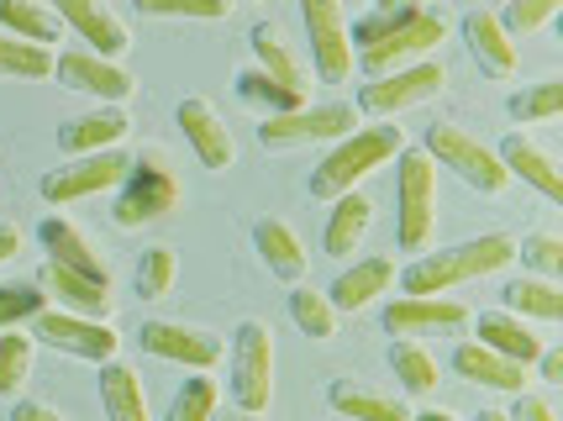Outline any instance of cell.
I'll return each instance as SVG.
<instances>
[{
  "label": "cell",
  "instance_id": "19",
  "mask_svg": "<svg viewBox=\"0 0 563 421\" xmlns=\"http://www.w3.org/2000/svg\"><path fill=\"white\" fill-rule=\"evenodd\" d=\"M495 158L506 164V174H511V179H527V185H532L542 200H553V206L563 200V169H559V158H553L548 148H538L527 132H511V137L495 148Z\"/></svg>",
  "mask_w": 563,
  "mask_h": 421
},
{
  "label": "cell",
  "instance_id": "13",
  "mask_svg": "<svg viewBox=\"0 0 563 421\" xmlns=\"http://www.w3.org/2000/svg\"><path fill=\"white\" fill-rule=\"evenodd\" d=\"M53 75L58 85H69L79 96H96L100 106H122L132 96V75H126L117 58H100L90 48H74V53H58L53 58Z\"/></svg>",
  "mask_w": 563,
  "mask_h": 421
},
{
  "label": "cell",
  "instance_id": "9",
  "mask_svg": "<svg viewBox=\"0 0 563 421\" xmlns=\"http://www.w3.org/2000/svg\"><path fill=\"white\" fill-rule=\"evenodd\" d=\"M358 126V111L347 100H321V106H295V111H279V117H264L258 122V143L264 148H290V143H332V137H347Z\"/></svg>",
  "mask_w": 563,
  "mask_h": 421
},
{
  "label": "cell",
  "instance_id": "50",
  "mask_svg": "<svg viewBox=\"0 0 563 421\" xmlns=\"http://www.w3.org/2000/svg\"><path fill=\"white\" fill-rule=\"evenodd\" d=\"M411 421H459V417H453V411H442V406H432V411H417Z\"/></svg>",
  "mask_w": 563,
  "mask_h": 421
},
{
  "label": "cell",
  "instance_id": "49",
  "mask_svg": "<svg viewBox=\"0 0 563 421\" xmlns=\"http://www.w3.org/2000/svg\"><path fill=\"white\" fill-rule=\"evenodd\" d=\"M16 253H22V226L0 222V264H11Z\"/></svg>",
  "mask_w": 563,
  "mask_h": 421
},
{
  "label": "cell",
  "instance_id": "40",
  "mask_svg": "<svg viewBox=\"0 0 563 421\" xmlns=\"http://www.w3.org/2000/svg\"><path fill=\"white\" fill-rule=\"evenodd\" d=\"M421 11V0H395V5H374L364 22L347 26V43H358V48H368V43H379L385 32H395L400 22H411Z\"/></svg>",
  "mask_w": 563,
  "mask_h": 421
},
{
  "label": "cell",
  "instance_id": "10",
  "mask_svg": "<svg viewBox=\"0 0 563 421\" xmlns=\"http://www.w3.org/2000/svg\"><path fill=\"white\" fill-rule=\"evenodd\" d=\"M442 85H448L442 64L438 58H421V64H406V69L368 79L364 90H358V111H368V117H400V111H411L421 100L442 96Z\"/></svg>",
  "mask_w": 563,
  "mask_h": 421
},
{
  "label": "cell",
  "instance_id": "32",
  "mask_svg": "<svg viewBox=\"0 0 563 421\" xmlns=\"http://www.w3.org/2000/svg\"><path fill=\"white\" fill-rule=\"evenodd\" d=\"M506 306L516 317H532V322H563V290L559 279H542V274H521L506 285Z\"/></svg>",
  "mask_w": 563,
  "mask_h": 421
},
{
  "label": "cell",
  "instance_id": "42",
  "mask_svg": "<svg viewBox=\"0 0 563 421\" xmlns=\"http://www.w3.org/2000/svg\"><path fill=\"white\" fill-rule=\"evenodd\" d=\"M174 248H147L143 258H137V296L143 300H158V296H169V285H174Z\"/></svg>",
  "mask_w": 563,
  "mask_h": 421
},
{
  "label": "cell",
  "instance_id": "51",
  "mask_svg": "<svg viewBox=\"0 0 563 421\" xmlns=\"http://www.w3.org/2000/svg\"><path fill=\"white\" fill-rule=\"evenodd\" d=\"M211 421H269L264 411H232V417H211Z\"/></svg>",
  "mask_w": 563,
  "mask_h": 421
},
{
  "label": "cell",
  "instance_id": "33",
  "mask_svg": "<svg viewBox=\"0 0 563 421\" xmlns=\"http://www.w3.org/2000/svg\"><path fill=\"white\" fill-rule=\"evenodd\" d=\"M390 369H395V379H400L411 396H432V390H438V379H442L438 358H432L417 337H400V343L390 347Z\"/></svg>",
  "mask_w": 563,
  "mask_h": 421
},
{
  "label": "cell",
  "instance_id": "20",
  "mask_svg": "<svg viewBox=\"0 0 563 421\" xmlns=\"http://www.w3.org/2000/svg\"><path fill=\"white\" fill-rule=\"evenodd\" d=\"M37 237H43V248H48L53 264H64V269H74V274H90V279H100V285H111V264H106V253H100L96 243L69 222V217H43Z\"/></svg>",
  "mask_w": 563,
  "mask_h": 421
},
{
  "label": "cell",
  "instance_id": "11",
  "mask_svg": "<svg viewBox=\"0 0 563 421\" xmlns=\"http://www.w3.org/2000/svg\"><path fill=\"white\" fill-rule=\"evenodd\" d=\"M300 16L311 32V64L327 85H343L353 75V43H347L343 0H300Z\"/></svg>",
  "mask_w": 563,
  "mask_h": 421
},
{
  "label": "cell",
  "instance_id": "26",
  "mask_svg": "<svg viewBox=\"0 0 563 421\" xmlns=\"http://www.w3.org/2000/svg\"><path fill=\"white\" fill-rule=\"evenodd\" d=\"M368 222H374V200L358 196V190H347V196L332 200V211H327V232H321V243L332 258H353V248L364 243Z\"/></svg>",
  "mask_w": 563,
  "mask_h": 421
},
{
  "label": "cell",
  "instance_id": "53",
  "mask_svg": "<svg viewBox=\"0 0 563 421\" xmlns=\"http://www.w3.org/2000/svg\"><path fill=\"white\" fill-rule=\"evenodd\" d=\"M374 5H395V0H374Z\"/></svg>",
  "mask_w": 563,
  "mask_h": 421
},
{
  "label": "cell",
  "instance_id": "43",
  "mask_svg": "<svg viewBox=\"0 0 563 421\" xmlns=\"http://www.w3.org/2000/svg\"><path fill=\"white\" fill-rule=\"evenodd\" d=\"M43 306H48V296H43L37 285H0V332L32 322Z\"/></svg>",
  "mask_w": 563,
  "mask_h": 421
},
{
  "label": "cell",
  "instance_id": "17",
  "mask_svg": "<svg viewBox=\"0 0 563 421\" xmlns=\"http://www.w3.org/2000/svg\"><path fill=\"white\" fill-rule=\"evenodd\" d=\"M37 290L48 296V306H58V311H74V317H111V285H100V279H90V274H74L64 269V264H43L37 269Z\"/></svg>",
  "mask_w": 563,
  "mask_h": 421
},
{
  "label": "cell",
  "instance_id": "48",
  "mask_svg": "<svg viewBox=\"0 0 563 421\" xmlns=\"http://www.w3.org/2000/svg\"><path fill=\"white\" fill-rule=\"evenodd\" d=\"M11 421H64L53 406H43V400H16V417Z\"/></svg>",
  "mask_w": 563,
  "mask_h": 421
},
{
  "label": "cell",
  "instance_id": "36",
  "mask_svg": "<svg viewBox=\"0 0 563 421\" xmlns=\"http://www.w3.org/2000/svg\"><path fill=\"white\" fill-rule=\"evenodd\" d=\"M0 75H11V79H48L53 75V48H37V43H22V37L0 32Z\"/></svg>",
  "mask_w": 563,
  "mask_h": 421
},
{
  "label": "cell",
  "instance_id": "14",
  "mask_svg": "<svg viewBox=\"0 0 563 421\" xmlns=\"http://www.w3.org/2000/svg\"><path fill=\"white\" fill-rule=\"evenodd\" d=\"M137 343H143L153 358H169V364H185V369H211L221 358L217 332L190 326V322H143Z\"/></svg>",
  "mask_w": 563,
  "mask_h": 421
},
{
  "label": "cell",
  "instance_id": "5",
  "mask_svg": "<svg viewBox=\"0 0 563 421\" xmlns=\"http://www.w3.org/2000/svg\"><path fill=\"white\" fill-rule=\"evenodd\" d=\"M421 148L432 153V164L453 169L468 190H479V196H500V190L511 185V174L495 158V148H485L479 137H468L464 126H448V122L427 126V143H421Z\"/></svg>",
  "mask_w": 563,
  "mask_h": 421
},
{
  "label": "cell",
  "instance_id": "1",
  "mask_svg": "<svg viewBox=\"0 0 563 421\" xmlns=\"http://www.w3.org/2000/svg\"><path fill=\"white\" fill-rule=\"evenodd\" d=\"M511 258H516L511 232H485V237L459 243V248L421 253L411 269H400V290H406V296H448L453 285H468V279H479V274L506 269Z\"/></svg>",
  "mask_w": 563,
  "mask_h": 421
},
{
  "label": "cell",
  "instance_id": "34",
  "mask_svg": "<svg viewBox=\"0 0 563 421\" xmlns=\"http://www.w3.org/2000/svg\"><path fill=\"white\" fill-rule=\"evenodd\" d=\"M32 358H37V337H32V332H22V326H5V332H0V396H5V400L26 385Z\"/></svg>",
  "mask_w": 563,
  "mask_h": 421
},
{
  "label": "cell",
  "instance_id": "54",
  "mask_svg": "<svg viewBox=\"0 0 563 421\" xmlns=\"http://www.w3.org/2000/svg\"><path fill=\"white\" fill-rule=\"evenodd\" d=\"M500 5H506V0H500Z\"/></svg>",
  "mask_w": 563,
  "mask_h": 421
},
{
  "label": "cell",
  "instance_id": "15",
  "mask_svg": "<svg viewBox=\"0 0 563 421\" xmlns=\"http://www.w3.org/2000/svg\"><path fill=\"white\" fill-rule=\"evenodd\" d=\"M390 337H432V332H459L468 326V306L453 296H400L385 306Z\"/></svg>",
  "mask_w": 563,
  "mask_h": 421
},
{
  "label": "cell",
  "instance_id": "44",
  "mask_svg": "<svg viewBox=\"0 0 563 421\" xmlns=\"http://www.w3.org/2000/svg\"><path fill=\"white\" fill-rule=\"evenodd\" d=\"M563 0H506V16H500V26L511 32V37H527V32H538V26H548L553 16H559Z\"/></svg>",
  "mask_w": 563,
  "mask_h": 421
},
{
  "label": "cell",
  "instance_id": "3",
  "mask_svg": "<svg viewBox=\"0 0 563 421\" xmlns=\"http://www.w3.org/2000/svg\"><path fill=\"white\" fill-rule=\"evenodd\" d=\"M438 226V164L427 148L395 153V237L406 253H421Z\"/></svg>",
  "mask_w": 563,
  "mask_h": 421
},
{
  "label": "cell",
  "instance_id": "22",
  "mask_svg": "<svg viewBox=\"0 0 563 421\" xmlns=\"http://www.w3.org/2000/svg\"><path fill=\"white\" fill-rule=\"evenodd\" d=\"M453 374H459V379H468V385L506 390V396H521V390L532 385L527 364H511V358H500V353H495V347H485V343H459V347H453Z\"/></svg>",
  "mask_w": 563,
  "mask_h": 421
},
{
  "label": "cell",
  "instance_id": "23",
  "mask_svg": "<svg viewBox=\"0 0 563 421\" xmlns=\"http://www.w3.org/2000/svg\"><path fill=\"white\" fill-rule=\"evenodd\" d=\"M474 343H485V347H495L500 358H511V364H538V353L548 343H542L538 332L527 326V317H516V311H485L479 317V326H474Z\"/></svg>",
  "mask_w": 563,
  "mask_h": 421
},
{
  "label": "cell",
  "instance_id": "4",
  "mask_svg": "<svg viewBox=\"0 0 563 421\" xmlns=\"http://www.w3.org/2000/svg\"><path fill=\"white\" fill-rule=\"evenodd\" d=\"M179 206V179L169 174L164 153H137L117 185V226H147Z\"/></svg>",
  "mask_w": 563,
  "mask_h": 421
},
{
  "label": "cell",
  "instance_id": "18",
  "mask_svg": "<svg viewBox=\"0 0 563 421\" xmlns=\"http://www.w3.org/2000/svg\"><path fill=\"white\" fill-rule=\"evenodd\" d=\"M53 11H58V22L74 26V32L90 43V53H100V58H117V53H126V43H132L122 16H117L106 0H58Z\"/></svg>",
  "mask_w": 563,
  "mask_h": 421
},
{
  "label": "cell",
  "instance_id": "12",
  "mask_svg": "<svg viewBox=\"0 0 563 421\" xmlns=\"http://www.w3.org/2000/svg\"><path fill=\"white\" fill-rule=\"evenodd\" d=\"M126 153L106 148V153H79L74 164H64V169H53L48 179H43V200L48 206H69V200H90L100 196V190H117L126 179Z\"/></svg>",
  "mask_w": 563,
  "mask_h": 421
},
{
  "label": "cell",
  "instance_id": "21",
  "mask_svg": "<svg viewBox=\"0 0 563 421\" xmlns=\"http://www.w3.org/2000/svg\"><path fill=\"white\" fill-rule=\"evenodd\" d=\"M464 43L468 53H474V64L485 69L490 79H511L516 75V37L500 26V16L495 11H468L464 16Z\"/></svg>",
  "mask_w": 563,
  "mask_h": 421
},
{
  "label": "cell",
  "instance_id": "7",
  "mask_svg": "<svg viewBox=\"0 0 563 421\" xmlns=\"http://www.w3.org/2000/svg\"><path fill=\"white\" fill-rule=\"evenodd\" d=\"M442 37H448V16H442V11H432V5H421L411 22H400L395 32H385L379 43L358 48L353 58L368 69V79H379V75H390V69H406V64L432 58Z\"/></svg>",
  "mask_w": 563,
  "mask_h": 421
},
{
  "label": "cell",
  "instance_id": "24",
  "mask_svg": "<svg viewBox=\"0 0 563 421\" xmlns=\"http://www.w3.org/2000/svg\"><path fill=\"white\" fill-rule=\"evenodd\" d=\"M126 111L122 106H96V111H85V117H74L64 132H58V148L64 153H106V148H117L126 137Z\"/></svg>",
  "mask_w": 563,
  "mask_h": 421
},
{
  "label": "cell",
  "instance_id": "39",
  "mask_svg": "<svg viewBox=\"0 0 563 421\" xmlns=\"http://www.w3.org/2000/svg\"><path fill=\"white\" fill-rule=\"evenodd\" d=\"M563 111V79H542L511 96V117L516 122H553Z\"/></svg>",
  "mask_w": 563,
  "mask_h": 421
},
{
  "label": "cell",
  "instance_id": "29",
  "mask_svg": "<svg viewBox=\"0 0 563 421\" xmlns=\"http://www.w3.org/2000/svg\"><path fill=\"white\" fill-rule=\"evenodd\" d=\"M253 243H258V253H264L269 274H279V279L300 285V274H306V264H311V253H306V243H300V237H295V232L279 222V217L253 222Z\"/></svg>",
  "mask_w": 563,
  "mask_h": 421
},
{
  "label": "cell",
  "instance_id": "46",
  "mask_svg": "<svg viewBox=\"0 0 563 421\" xmlns=\"http://www.w3.org/2000/svg\"><path fill=\"white\" fill-rule=\"evenodd\" d=\"M506 417H511V421H559V411H553V406H548L542 396H527V390H521Z\"/></svg>",
  "mask_w": 563,
  "mask_h": 421
},
{
  "label": "cell",
  "instance_id": "16",
  "mask_svg": "<svg viewBox=\"0 0 563 421\" xmlns=\"http://www.w3.org/2000/svg\"><path fill=\"white\" fill-rule=\"evenodd\" d=\"M179 126H185V143L196 148V158L206 169H227L238 158V143H232V126L221 122V111L206 96H185L179 100Z\"/></svg>",
  "mask_w": 563,
  "mask_h": 421
},
{
  "label": "cell",
  "instance_id": "2",
  "mask_svg": "<svg viewBox=\"0 0 563 421\" xmlns=\"http://www.w3.org/2000/svg\"><path fill=\"white\" fill-rule=\"evenodd\" d=\"M400 148H406V132H400V126H353L347 137H338V148L311 169V196L317 200L347 196L364 174H374L379 164H390Z\"/></svg>",
  "mask_w": 563,
  "mask_h": 421
},
{
  "label": "cell",
  "instance_id": "6",
  "mask_svg": "<svg viewBox=\"0 0 563 421\" xmlns=\"http://www.w3.org/2000/svg\"><path fill=\"white\" fill-rule=\"evenodd\" d=\"M274 396V332L269 322L247 317L232 337V400L238 411H269Z\"/></svg>",
  "mask_w": 563,
  "mask_h": 421
},
{
  "label": "cell",
  "instance_id": "41",
  "mask_svg": "<svg viewBox=\"0 0 563 421\" xmlns=\"http://www.w3.org/2000/svg\"><path fill=\"white\" fill-rule=\"evenodd\" d=\"M516 258H521L532 274H542V279H559L563 274V237L559 232H532V237L516 243Z\"/></svg>",
  "mask_w": 563,
  "mask_h": 421
},
{
  "label": "cell",
  "instance_id": "30",
  "mask_svg": "<svg viewBox=\"0 0 563 421\" xmlns=\"http://www.w3.org/2000/svg\"><path fill=\"white\" fill-rule=\"evenodd\" d=\"M0 32L37 43V48H53L64 37V22H58V11L48 0H0Z\"/></svg>",
  "mask_w": 563,
  "mask_h": 421
},
{
  "label": "cell",
  "instance_id": "52",
  "mask_svg": "<svg viewBox=\"0 0 563 421\" xmlns=\"http://www.w3.org/2000/svg\"><path fill=\"white\" fill-rule=\"evenodd\" d=\"M474 421H511V417H506V411H479Z\"/></svg>",
  "mask_w": 563,
  "mask_h": 421
},
{
  "label": "cell",
  "instance_id": "47",
  "mask_svg": "<svg viewBox=\"0 0 563 421\" xmlns=\"http://www.w3.org/2000/svg\"><path fill=\"white\" fill-rule=\"evenodd\" d=\"M538 379L542 385H563V347H542L538 353Z\"/></svg>",
  "mask_w": 563,
  "mask_h": 421
},
{
  "label": "cell",
  "instance_id": "27",
  "mask_svg": "<svg viewBox=\"0 0 563 421\" xmlns=\"http://www.w3.org/2000/svg\"><path fill=\"white\" fill-rule=\"evenodd\" d=\"M247 43H253V58H258V69H264V75L279 79V85H285L290 96L306 100V79H311V75H306V64L295 58V48L285 43V32H279V26L258 22V26H253V37H247Z\"/></svg>",
  "mask_w": 563,
  "mask_h": 421
},
{
  "label": "cell",
  "instance_id": "28",
  "mask_svg": "<svg viewBox=\"0 0 563 421\" xmlns=\"http://www.w3.org/2000/svg\"><path fill=\"white\" fill-rule=\"evenodd\" d=\"M100 406H106V421H147L143 374L122 358L100 364Z\"/></svg>",
  "mask_w": 563,
  "mask_h": 421
},
{
  "label": "cell",
  "instance_id": "45",
  "mask_svg": "<svg viewBox=\"0 0 563 421\" xmlns=\"http://www.w3.org/2000/svg\"><path fill=\"white\" fill-rule=\"evenodd\" d=\"M147 16H196V22H217L232 11V0H137Z\"/></svg>",
  "mask_w": 563,
  "mask_h": 421
},
{
  "label": "cell",
  "instance_id": "31",
  "mask_svg": "<svg viewBox=\"0 0 563 421\" xmlns=\"http://www.w3.org/2000/svg\"><path fill=\"white\" fill-rule=\"evenodd\" d=\"M327 400H332V411H343V417H353V421H411V411L395 396H379V390L353 385V379H338V385L327 390Z\"/></svg>",
  "mask_w": 563,
  "mask_h": 421
},
{
  "label": "cell",
  "instance_id": "8",
  "mask_svg": "<svg viewBox=\"0 0 563 421\" xmlns=\"http://www.w3.org/2000/svg\"><path fill=\"white\" fill-rule=\"evenodd\" d=\"M32 337L37 343L58 347L69 358H85V364H111L117 347H122V332L100 317H74V311H58V306H43L32 317Z\"/></svg>",
  "mask_w": 563,
  "mask_h": 421
},
{
  "label": "cell",
  "instance_id": "38",
  "mask_svg": "<svg viewBox=\"0 0 563 421\" xmlns=\"http://www.w3.org/2000/svg\"><path fill=\"white\" fill-rule=\"evenodd\" d=\"M217 400H221L217 379H211L206 369H196V379H185V390L174 396L169 421H211L217 417Z\"/></svg>",
  "mask_w": 563,
  "mask_h": 421
},
{
  "label": "cell",
  "instance_id": "35",
  "mask_svg": "<svg viewBox=\"0 0 563 421\" xmlns=\"http://www.w3.org/2000/svg\"><path fill=\"white\" fill-rule=\"evenodd\" d=\"M290 317L306 337H332L338 332V306L321 296V290H311V285H295L290 290Z\"/></svg>",
  "mask_w": 563,
  "mask_h": 421
},
{
  "label": "cell",
  "instance_id": "25",
  "mask_svg": "<svg viewBox=\"0 0 563 421\" xmlns=\"http://www.w3.org/2000/svg\"><path fill=\"white\" fill-rule=\"evenodd\" d=\"M395 285V264L390 258H358L353 269L338 274V285L327 290V300L338 306V311H364V306H374V300L385 296Z\"/></svg>",
  "mask_w": 563,
  "mask_h": 421
},
{
  "label": "cell",
  "instance_id": "37",
  "mask_svg": "<svg viewBox=\"0 0 563 421\" xmlns=\"http://www.w3.org/2000/svg\"><path fill=\"white\" fill-rule=\"evenodd\" d=\"M238 96H243L247 106H258L264 117H279V111H295V106H306V100H300V96H290V90H285L279 79H269V75H264L258 64L238 75Z\"/></svg>",
  "mask_w": 563,
  "mask_h": 421
}]
</instances>
